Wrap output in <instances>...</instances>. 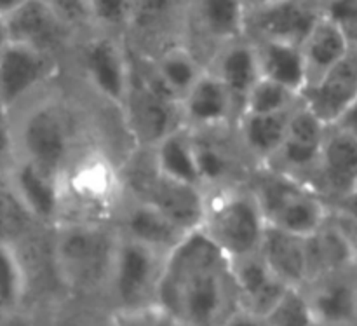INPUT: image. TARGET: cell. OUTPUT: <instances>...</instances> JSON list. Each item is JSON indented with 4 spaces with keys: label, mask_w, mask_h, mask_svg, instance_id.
<instances>
[{
    "label": "cell",
    "mask_w": 357,
    "mask_h": 326,
    "mask_svg": "<svg viewBox=\"0 0 357 326\" xmlns=\"http://www.w3.org/2000/svg\"><path fill=\"white\" fill-rule=\"evenodd\" d=\"M68 75L10 110L17 159L33 163L63 185L73 168L101 149L93 112Z\"/></svg>",
    "instance_id": "obj_1"
},
{
    "label": "cell",
    "mask_w": 357,
    "mask_h": 326,
    "mask_svg": "<svg viewBox=\"0 0 357 326\" xmlns=\"http://www.w3.org/2000/svg\"><path fill=\"white\" fill-rule=\"evenodd\" d=\"M164 323L230 325L239 313L232 260L202 230H190L167 253L159 290Z\"/></svg>",
    "instance_id": "obj_2"
},
{
    "label": "cell",
    "mask_w": 357,
    "mask_h": 326,
    "mask_svg": "<svg viewBox=\"0 0 357 326\" xmlns=\"http://www.w3.org/2000/svg\"><path fill=\"white\" fill-rule=\"evenodd\" d=\"M112 218L70 215L51 229V251L66 302L103 311L105 292L119 243Z\"/></svg>",
    "instance_id": "obj_3"
},
{
    "label": "cell",
    "mask_w": 357,
    "mask_h": 326,
    "mask_svg": "<svg viewBox=\"0 0 357 326\" xmlns=\"http://www.w3.org/2000/svg\"><path fill=\"white\" fill-rule=\"evenodd\" d=\"M166 258V251L121 234L105 292V316L119 321L149 318L164 323L159 313V290Z\"/></svg>",
    "instance_id": "obj_4"
},
{
    "label": "cell",
    "mask_w": 357,
    "mask_h": 326,
    "mask_svg": "<svg viewBox=\"0 0 357 326\" xmlns=\"http://www.w3.org/2000/svg\"><path fill=\"white\" fill-rule=\"evenodd\" d=\"M68 77L103 108L121 114L131 84V52L122 35L89 30L77 37Z\"/></svg>",
    "instance_id": "obj_5"
},
{
    "label": "cell",
    "mask_w": 357,
    "mask_h": 326,
    "mask_svg": "<svg viewBox=\"0 0 357 326\" xmlns=\"http://www.w3.org/2000/svg\"><path fill=\"white\" fill-rule=\"evenodd\" d=\"M267 225L264 209L248 181L206 191L201 227L230 260L257 255Z\"/></svg>",
    "instance_id": "obj_6"
},
{
    "label": "cell",
    "mask_w": 357,
    "mask_h": 326,
    "mask_svg": "<svg viewBox=\"0 0 357 326\" xmlns=\"http://www.w3.org/2000/svg\"><path fill=\"white\" fill-rule=\"evenodd\" d=\"M248 184L258 198L268 225L309 237L330 220V202L307 181L258 166L251 170Z\"/></svg>",
    "instance_id": "obj_7"
},
{
    "label": "cell",
    "mask_w": 357,
    "mask_h": 326,
    "mask_svg": "<svg viewBox=\"0 0 357 326\" xmlns=\"http://www.w3.org/2000/svg\"><path fill=\"white\" fill-rule=\"evenodd\" d=\"M122 191L155 206L190 232L204 220L206 191L166 177L155 168L149 149H132L119 166Z\"/></svg>",
    "instance_id": "obj_8"
},
{
    "label": "cell",
    "mask_w": 357,
    "mask_h": 326,
    "mask_svg": "<svg viewBox=\"0 0 357 326\" xmlns=\"http://www.w3.org/2000/svg\"><path fill=\"white\" fill-rule=\"evenodd\" d=\"M121 121L132 149H153L160 140L185 126L181 101L150 87L132 65V59L131 84L121 108Z\"/></svg>",
    "instance_id": "obj_9"
},
{
    "label": "cell",
    "mask_w": 357,
    "mask_h": 326,
    "mask_svg": "<svg viewBox=\"0 0 357 326\" xmlns=\"http://www.w3.org/2000/svg\"><path fill=\"white\" fill-rule=\"evenodd\" d=\"M248 37V6L244 0H187L185 42L208 65L230 42Z\"/></svg>",
    "instance_id": "obj_10"
},
{
    "label": "cell",
    "mask_w": 357,
    "mask_h": 326,
    "mask_svg": "<svg viewBox=\"0 0 357 326\" xmlns=\"http://www.w3.org/2000/svg\"><path fill=\"white\" fill-rule=\"evenodd\" d=\"M66 75L68 65L63 59L9 40L0 56V100L13 110Z\"/></svg>",
    "instance_id": "obj_11"
},
{
    "label": "cell",
    "mask_w": 357,
    "mask_h": 326,
    "mask_svg": "<svg viewBox=\"0 0 357 326\" xmlns=\"http://www.w3.org/2000/svg\"><path fill=\"white\" fill-rule=\"evenodd\" d=\"M324 14L326 0H268L248 10V37L302 47Z\"/></svg>",
    "instance_id": "obj_12"
},
{
    "label": "cell",
    "mask_w": 357,
    "mask_h": 326,
    "mask_svg": "<svg viewBox=\"0 0 357 326\" xmlns=\"http://www.w3.org/2000/svg\"><path fill=\"white\" fill-rule=\"evenodd\" d=\"M187 0H135V13L126 34L129 49L152 58L164 47L185 40Z\"/></svg>",
    "instance_id": "obj_13"
},
{
    "label": "cell",
    "mask_w": 357,
    "mask_h": 326,
    "mask_svg": "<svg viewBox=\"0 0 357 326\" xmlns=\"http://www.w3.org/2000/svg\"><path fill=\"white\" fill-rule=\"evenodd\" d=\"M9 40L30 45L68 65L77 34L45 0H28L6 20Z\"/></svg>",
    "instance_id": "obj_14"
},
{
    "label": "cell",
    "mask_w": 357,
    "mask_h": 326,
    "mask_svg": "<svg viewBox=\"0 0 357 326\" xmlns=\"http://www.w3.org/2000/svg\"><path fill=\"white\" fill-rule=\"evenodd\" d=\"M328 128L330 126L324 124L300 98L289 117L284 142L274 159L267 164V168L309 184L319 163Z\"/></svg>",
    "instance_id": "obj_15"
},
{
    "label": "cell",
    "mask_w": 357,
    "mask_h": 326,
    "mask_svg": "<svg viewBox=\"0 0 357 326\" xmlns=\"http://www.w3.org/2000/svg\"><path fill=\"white\" fill-rule=\"evenodd\" d=\"M232 272L239 313L230 325L241 321L248 325H265L267 316L289 286L271 271L260 253L232 260Z\"/></svg>",
    "instance_id": "obj_16"
},
{
    "label": "cell",
    "mask_w": 357,
    "mask_h": 326,
    "mask_svg": "<svg viewBox=\"0 0 357 326\" xmlns=\"http://www.w3.org/2000/svg\"><path fill=\"white\" fill-rule=\"evenodd\" d=\"M194 149L195 164L204 191L241 184L250 178L253 166L241 150L232 129L194 131Z\"/></svg>",
    "instance_id": "obj_17"
},
{
    "label": "cell",
    "mask_w": 357,
    "mask_h": 326,
    "mask_svg": "<svg viewBox=\"0 0 357 326\" xmlns=\"http://www.w3.org/2000/svg\"><path fill=\"white\" fill-rule=\"evenodd\" d=\"M239 105L222 79L206 68L181 100L185 126L194 131L232 129L239 117Z\"/></svg>",
    "instance_id": "obj_18"
},
{
    "label": "cell",
    "mask_w": 357,
    "mask_h": 326,
    "mask_svg": "<svg viewBox=\"0 0 357 326\" xmlns=\"http://www.w3.org/2000/svg\"><path fill=\"white\" fill-rule=\"evenodd\" d=\"M302 100L324 124H338L357 101V45H352L316 82L309 84Z\"/></svg>",
    "instance_id": "obj_19"
},
{
    "label": "cell",
    "mask_w": 357,
    "mask_h": 326,
    "mask_svg": "<svg viewBox=\"0 0 357 326\" xmlns=\"http://www.w3.org/2000/svg\"><path fill=\"white\" fill-rule=\"evenodd\" d=\"M309 184L328 202L354 191L357 187V135L338 124L328 128L319 163Z\"/></svg>",
    "instance_id": "obj_20"
},
{
    "label": "cell",
    "mask_w": 357,
    "mask_h": 326,
    "mask_svg": "<svg viewBox=\"0 0 357 326\" xmlns=\"http://www.w3.org/2000/svg\"><path fill=\"white\" fill-rule=\"evenodd\" d=\"M112 222L122 236L142 241L166 253L188 234L155 206L124 191L112 213Z\"/></svg>",
    "instance_id": "obj_21"
},
{
    "label": "cell",
    "mask_w": 357,
    "mask_h": 326,
    "mask_svg": "<svg viewBox=\"0 0 357 326\" xmlns=\"http://www.w3.org/2000/svg\"><path fill=\"white\" fill-rule=\"evenodd\" d=\"M7 178L40 225L52 229L63 218L65 187L58 178L24 159H16Z\"/></svg>",
    "instance_id": "obj_22"
},
{
    "label": "cell",
    "mask_w": 357,
    "mask_h": 326,
    "mask_svg": "<svg viewBox=\"0 0 357 326\" xmlns=\"http://www.w3.org/2000/svg\"><path fill=\"white\" fill-rule=\"evenodd\" d=\"M293 108L274 114H239L232 131L251 166H267L274 159L286 138Z\"/></svg>",
    "instance_id": "obj_23"
},
{
    "label": "cell",
    "mask_w": 357,
    "mask_h": 326,
    "mask_svg": "<svg viewBox=\"0 0 357 326\" xmlns=\"http://www.w3.org/2000/svg\"><path fill=\"white\" fill-rule=\"evenodd\" d=\"M305 292L316 325L357 323V283L351 271L316 279Z\"/></svg>",
    "instance_id": "obj_24"
},
{
    "label": "cell",
    "mask_w": 357,
    "mask_h": 326,
    "mask_svg": "<svg viewBox=\"0 0 357 326\" xmlns=\"http://www.w3.org/2000/svg\"><path fill=\"white\" fill-rule=\"evenodd\" d=\"M258 253L271 271L288 286L305 288L310 283L307 237L267 225Z\"/></svg>",
    "instance_id": "obj_25"
},
{
    "label": "cell",
    "mask_w": 357,
    "mask_h": 326,
    "mask_svg": "<svg viewBox=\"0 0 357 326\" xmlns=\"http://www.w3.org/2000/svg\"><path fill=\"white\" fill-rule=\"evenodd\" d=\"M208 68L225 82L236 98L239 110L251 87L261 77L257 45L250 37L223 45L208 63ZM241 114V112H239Z\"/></svg>",
    "instance_id": "obj_26"
},
{
    "label": "cell",
    "mask_w": 357,
    "mask_h": 326,
    "mask_svg": "<svg viewBox=\"0 0 357 326\" xmlns=\"http://www.w3.org/2000/svg\"><path fill=\"white\" fill-rule=\"evenodd\" d=\"M351 47L352 44L344 28L333 17L324 14L302 44L309 84L316 82L335 63L340 61Z\"/></svg>",
    "instance_id": "obj_27"
},
{
    "label": "cell",
    "mask_w": 357,
    "mask_h": 326,
    "mask_svg": "<svg viewBox=\"0 0 357 326\" xmlns=\"http://www.w3.org/2000/svg\"><path fill=\"white\" fill-rule=\"evenodd\" d=\"M253 40V38H251ZM257 45L261 77L275 80L302 96L309 86L302 47L275 40H253Z\"/></svg>",
    "instance_id": "obj_28"
},
{
    "label": "cell",
    "mask_w": 357,
    "mask_h": 326,
    "mask_svg": "<svg viewBox=\"0 0 357 326\" xmlns=\"http://www.w3.org/2000/svg\"><path fill=\"white\" fill-rule=\"evenodd\" d=\"M310 262V283L324 276L340 274L354 267L356 258L337 223L328 220L316 234L307 237Z\"/></svg>",
    "instance_id": "obj_29"
},
{
    "label": "cell",
    "mask_w": 357,
    "mask_h": 326,
    "mask_svg": "<svg viewBox=\"0 0 357 326\" xmlns=\"http://www.w3.org/2000/svg\"><path fill=\"white\" fill-rule=\"evenodd\" d=\"M149 150L152 154L153 164L160 173L202 188L197 164H195L194 131L188 126L178 128Z\"/></svg>",
    "instance_id": "obj_30"
},
{
    "label": "cell",
    "mask_w": 357,
    "mask_h": 326,
    "mask_svg": "<svg viewBox=\"0 0 357 326\" xmlns=\"http://www.w3.org/2000/svg\"><path fill=\"white\" fill-rule=\"evenodd\" d=\"M149 59L164 84L180 100H183L185 94L192 89L202 72L208 68L201 56L185 40L167 45Z\"/></svg>",
    "instance_id": "obj_31"
},
{
    "label": "cell",
    "mask_w": 357,
    "mask_h": 326,
    "mask_svg": "<svg viewBox=\"0 0 357 326\" xmlns=\"http://www.w3.org/2000/svg\"><path fill=\"white\" fill-rule=\"evenodd\" d=\"M0 311L9 323L28 318V276L20 250L0 244Z\"/></svg>",
    "instance_id": "obj_32"
},
{
    "label": "cell",
    "mask_w": 357,
    "mask_h": 326,
    "mask_svg": "<svg viewBox=\"0 0 357 326\" xmlns=\"http://www.w3.org/2000/svg\"><path fill=\"white\" fill-rule=\"evenodd\" d=\"M42 227L7 177H0V244L20 246Z\"/></svg>",
    "instance_id": "obj_33"
},
{
    "label": "cell",
    "mask_w": 357,
    "mask_h": 326,
    "mask_svg": "<svg viewBox=\"0 0 357 326\" xmlns=\"http://www.w3.org/2000/svg\"><path fill=\"white\" fill-rule=\"evenodd\" d=\"M300 94L295 93L289 87L275 82V80L260 77L251 87L250 93L246 94L241 107L243 112H251V114H274V112L291 110L300 101Z\"/></svg>",
    "instance_id": "obj_34"
},
{
    "label": "cell",
    "mask_w": 357,
    "mask_h": 326,
    "mask_svg": "<svg viewBox=\"0 0 357 326\" xmlns=\"http://www.w3.org/2000/svg\"><path fill=\"white\" fill-rule=\"evenodd\" d=\"M93 30L126 37L135 13V0H89Z\"/></svg>",
    "instance_id": "obj_35"
},
{
    "label": "cell",
    "mask_w": 357,
    "mask_h": 326,
    "mask_svg": "<svg viewBox=\"0 0 357 326\" xmlns=\"http://www.w3.org/2000/svg\"><path fill=\"white\" fill-rule=\"evenodd\" d=\"M265 325L274 326H312L316 325L305 288L289 286L278 306L268 314Z\"/></svg>",
    "instance_id": "obj_36"
},
{
    "label": "cell",
    "mask_w": 357,
    "mask_h": 326,
    "mask_svg": "<svg viewBox=\"0 0 357 326\" xmlns=\"http://www.w3.org/2000/svg\"><path fill=\"white\" fill-rule=\"evenodd\" d=\"M45 2L79 35L93 30L89 0H45Z\"/></svg>",
    "instance_id": "obj_37"
},
{
    "label": "cell",
    "mask_w": 357,
    "mask_h": 326,
    "mask_svg": "<svg viewBox=\"0 0 357 326\" xmlns=\"http://www.w3.org/2000/svg\"><path fill=\"white\" fill-rule=\"evenodd\" d=\"M17 159L13 114L0 100V177H7Z\"/></svg>",
    "instance_id": "obj_38"
},
{
    "label": "cell",
    "mask_w": 357,
    "mask_h": 326,
    "mask_svg": "<svg viewBox=\"0 0 357 326\" xmlns=\"http://www.w3.org/2000/svg\"><path fill=\"white\" fill-rule=\"evenodd\" d=\"M326 14L344 28L351 44L357 45V0H326Z\"/></svg>",
    "instance_id": "obj_39"
},
{
    "label": "cell",
    "mask_w": 357,
    "mask_h": 326,
    "mask_svg": "<svg viewBox=\"0 0 357 326\" xmlns=\"http://www.w3.org/2000/svg\"><path fill=\"white\" fill-rule=\"evenodd\" d=\"M330 208L333 213L357 220V187L354 191L330 201Z\"/></svg>",
    "instance_id": "obj_40"
},
{
    "label": "cell",
    "mask_w": 357,
    "mask_h": 326,
    "mask_svg": "<svg viewBox=\"0 0 357 326\" xmlns=\"http://www.w3.org/2000/svg\"><path fill=\"white\" fill-rule=\"evenodd\" d=\"M331 220L338 225V229L342 230V234L347 239L349 246H351L352 253H354V258L357 262V220L349 218V216L338 215V213L331 212Z\"/></svg>",
    "instance_id": "obj_41"
},
{
    "label": "cell",
    "mask_w": 357,
    "mask_h": 326,
    "mask_svg": "<svg viewBox=\"0 0 357 326\" xmlns=\"http://www.w3.org/2000/svg\"><path fill=\"white\" fill-rule=\"evenodd\" d=\"M28 0H0V17L7 20L13 13H16Z\"/></svg>",
    "instance_id": "obj_42"
},
{
    "label": "cell",
    "mask_w": 357,
    "mask_h": 326,
    "mask_svg": "<svg viewBox=\"0 0 357 326\" xmlns=\"http://www.w3.org/2000/svg\"><path fill=\"white\" fill-rule=\"evenodd\" d=\"M338 126H342V128L349 129V131H352L354 135H357V101L354 103V107L345 114V117L338 122Z\"/></svg>",
    "instance_id": "obj_43"
},
{
    "label": "cell",
    "mask_w": 357,
    "mask_h": 326,
    "mask_svg": "<svg viewBox=\"0 0 357 326\" xmlns=\"http://www.w3.org/2000/svg\"><path fill=\"white\" fill-rule=\"evenodd\" d=\"M7 42H9V35H7V27H6V20L0 17V56H2L3 49H6Z\"/></svg>",
    "instance_id": "obj_44"
},
{
    "label": "cell",
    "mask_w": 357,
    "mask_h": 326,
    "mask_svg": "<svg viewBox=\"0 0 357 326\" xmlns=\"http://www.w3.org/2000/svg\"><path fill=\"white\" fill-rule=\"evenodd\" d=\"M7 323H9V320H7L6 314H3L2 311H0V325H7Z\"/></svg>",
    "instance_id": "obj_45"
},
{
    "label": "cell",
    "mask_w": 357,
    "mask_h": 326,
    "mask_svg": "<svg viewBox=\"0 0 357 326\" xmlns=\"http://www.w3.org/2000/svg\"><path fill=\"white\" fill-rule=\"evenodd\" d=\"M351 272H352V276H354V279H356V283H357V262L354 264V267L351 269Z\"/></svg>",
    "instance_id": "obj_46"
}]
</instances>
